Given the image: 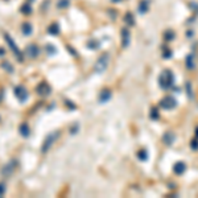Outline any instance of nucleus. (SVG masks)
Masks as SVG:
<instances>
[{
  "instance_id": "423d86ee",
  "label": "nucleus",
  "mask_w": 198,
  "mask_h": 198,
  "mask_svg": "<svg viewBox=\"0 0 198 198\" xmlns=\"http://www.w3.org/2000/svg\"><path fill=\"white\" fill-rule=\"evenodd\" d=\"M185 170H186V164L184 161H178L173 165V172L177 174V176H181L185 173Z\"/></svg>"
},
{
  "instance_id": "ddd939ff",
  "label": "nucleus",
  "mask_w": 198,
  "mask_h": 198,
  "mask_svg": "<svg viewBox=\"0 0 198 198\" xmlns=\"http://www.w3.org/2000/svg\"><path fill=\"white\" fill-rule=\"evenodd\" d=\"M13 168H15V165H12V164H8V165H5V167L3 168V174H4L5 177L11 176L12 173H13Z\"/></svg>"
},
{
  "instance_id": "39448f33",
  "label": "nucleus",
  "mask_w": 198,
  "mask_h": 198,
  "mask_svg": "<svg viewBox=\"0 0 198 198\" xmlns=\"http://www.w3.org/2000/svg\"><path fill=\"white\" fill-rule=\"evenodd\" d=\"M57 137H58V133H57V132H54V133H50V135H49V136L45 139V143H44L42 151H44V152H46V151L49 149V147L54 143V140H56Z\"/></svg>"
},
{
  "instance_id": "7ed1b4c3",
  "label": "nucleus",
  "mask_w": 198,
  "mask_h": 198,
  "mask_svg": "<svg viewBox=\"0 0 198 198\" xmlns=\"http://www.w3.org/2000/svg\"><path fill=\"white\" fill-rule=\"evenodd\" d=\"M107 66H108V54H103V56H102L97 61L94 69L97 70L98 73H103L104 70L107 69Z\"/></svg>"
},
{
  "instance_id": "f3484780",
  "label": "nucleus",
  "mask_w": 198,
  "mask_h": 198,
  "mask_svg": "<svg viewBox=\"0 0 198 198\" xmlns=\"http://www.w3.org/2000/svg\"><path fill=\"white\" fill-rule=\"evenodd\" d=\"M190 148L193 149V151H198V139H197V137H194V139L190 142Z\"/></svg>"
},
{
  "instance_id": "aec40b11",
  "label": "nucleus",
  "mask_w": 198,
  "mask_h": 198,
  "mask_svg": "<svg viewBox=\"0 0 198 198\" xmlns=\"http://www.w3.org/2000/svg\"><path fill=\"white\" fill-rule=\"evenodd\" d=\"M127 20L130 21V24H131V25L133 24V20H132V15H131V13H128V15L126 16V21H127Z\"/></svg>"
},
{
  "instance_id": "0eeeda50",
  "label": "nucleus",
  "mask_w": 198,
  "mask_h": 198,
  "mask_svg": "<svg viewBox=\"0 0 198 198\" xmlns=\"http://www.w3.org/2000/svg\"><path fill=\"white\" fill-rule=\"evenodd\" d=\"M16 95H17V98L23 102V100L27 99L28 93L25 91V88H24V87H17V88H16Z\"/></svg>"
},
{
  "instance_id": "f257e3e1",
  "label": "nucleus",
  "mask_w": 198,
  "mask_h": 198,
  "mask_svg": "<svg viewBox=\"0 0 198 198\" xmlns=\"http://www.w3.org/2000/svg\"><path fill=\"white\" fill-rule=\"evenodd\" d=\"M174 81H176V78H174L173 72L169 69H165L160 74V77H158V86L163 90H170L174 86Z\"/></svg>"
},
{
  "instance_id": "a211bd4d",
  "label": "nucleus",
  "mask_w": 198,
  "mask_h": 198,
  "mask_svg": "<svg viewBox=\"0 0 198 198\" xmlns=\"http://www.w3.org/2000/svg\"><path fill=\"white\" fill-rule=\"evenodd\" d=\"M20 132L23 133L24 136H28V133H29V128H28V126H25V124H23L21 127H20Z\"/></svg>"
},
{
  "instance_id": "412c9836",
  "label": "nucleus",
  "mask_w": 198,
  "mask_h": 198,
  "mask_svg": "<svg viewBox=\"0 0 198 198\" xmlns=\"http://www.w3.org/2000/svg\"><path fill=\"white\" fill-rule=\"evenodd\" d=\"M3 194H4V185L0 184V195H3Z\"/></svg>"
},
{
  "instance_id": "6e6552de",
  "label": "nucleus",
  "mask_w": 198,
  "mask_h": 198,
  "mask_svg": "<svg viewBox=\"0 0 198 198\" xmlns=\"http://www.w3.org/2000/svg\"><path fill=\"white\" fill-rule=\"evenodd\" d=\"M122 36H123V48H127L128 46V44H130V32L127 30V29H123L122 30Z\"/></svg>"
},
{
  "instance_id": "20e7f679",
  "label": "nucleus",
  "mask_w": 198,
  "mask_h": 198,
  "mask_svg": "<svg viewBox=\"0 0 198 198\" xmlns=\"http://www.w3.org/2000/svg\"><path fill=\"white\" fill-rule=\"evenodd\" d=\"M163 142H164L165 145H173L174 142H176V133L172 132V131L165 132L164 136H163Z\"/></svg>"
},
{
  "instance_id": "9b49d317",
  "label": "nucleus",
  "mask_w": 198,
  "mask_h": 198,
  "mask_svg": "<svg viewBox=\"0 0 198 198\" xmlns=\"http://www.w3.org/2000/svg\"><path fill=\"white\" fill-rule=\"evenodd\" d=\"M148 9H149L148 0H142V3H140V5H139V12L140 13H145Z\"/></svg>"
},
{
  "instance_id": "2eb2a0df",
  "label": "nucleus",
  "mask_w": 198,
  "mask_h": 198,
  "mask_svg": "<svg viewBox=\"0 0 198 198\" xmlns=\"http://www.w3.org/2000/svg\"><path fill=\"white\" fill-rule=\"evenodd\" d=\"M137 158L142 160V161H147L148 160V152H147L145 149H140L137 152Z\"/></svg>"
},
{
  "instance_id": "f8f14e48",
  "label": "nucleus",
  "mask_w": 198,
  "mask_h": 198,
  "mask_svg": "<svg viewBox=\"0 0 198 198\" xmlns=\"http://www.w3.org/2000/svg\"><path fill=\"white\" fill-rule=\"evenodd\" d=\"M174 37H176L174 30H172V29L165 30V33H164V40L165 41H172V40H174Z\"/></svg>"
},
{
  "instance_id": "6ab92c4d",
  "label": "nucleus",
  "mask_w": 198,
  "mask_h": 198,
  "mask_svg": "<svg viewBox=\"0 0 198 198\" xmlns=\"http://www.w3.org/2000/svg\"><path fill=\"white\" fill-rule=\"evenodd\" d=\"M186 88H188V97L193 99V93H191V85L189 82H186Z\"/></svg>"
},
{
  "instance_id": "f03ea898",
  "label": "nucleus",
  "mask_w": 198,
  "mask_h": 198,
  "mask_svg": "<svg viewBox=\"0 0 198 198\" xmlns=\"http://www.w3.org/2000/svg\"><path fill=\"white\" fill-rule=\"evenodd\" d=\"M160 107L164 110H173L177 107V100L173 97H165L160 100Z\"/></svg>"
},
{
  "instance_id": "4be33fe9",
  "label": "nucleus",
  "mask_w": 198,
  "mask_h": 198,
  "mask_svg": "<svg viewBox=\"0 0 198 198\" xmlns=\"http://www.w3.org/2000/svg\"><path fill=\"white\" fill-rule=\"evenodd\" d=\"M194 137H197V139H198V127L195 128V136H194Z\"/></svg>"
},
{
  "instance_id": "dca6fc26",
  "label": "nucleus",
  "mask_w": 198,
  "mask_h": 198,
  "mask_svg": "<svg viewBox=\"0 0 198 198\" xmlns=\"http://www.w3.org/2000/svg\"><path fill=\"white\" fill-rule=\"evenodd\" d=\"M172 56H173V52H172L170 49H168V48H164L163 49V57H164L165 60L172 58Z\"/></svg>"
},
{
  "instance_id": "9d476101",
  "label": "nucleus",
  "mask_w": 198,
  "mask_h": 198,
  "mask_svg": "<svg viewBox=\"0 0 198 198\" xmlns=\"http://www.w3.org/2000/svg\"><path fill=\"white\" fill-rule=\"evenodd\" d=\"M186 67L189 70H194L195 69V63H194V57L193 54H189L186 57Z\"/></svg>"
},
{
  "instance_id": "1a4fd4ad",
  "label": "nucleus",
  "mask_w": 198,
  "mask_h": 198,
  "mask_svg": "<svg viewBox=\"0 0 198 198\" xmlns=\"http://www.w3.org/2000/svg\"><path fill=\"white\" fill-rule=\"evenodd\" d=\"M111 98V93L108 91V90H103L100 94V97H99V102L100 103H104V102H108Z\"/></svg>"
},
{
  "instance_id": "4468645a",
  "label": "nucleus",
  "mask_w": 198,
  "mask_h": 198,
  "mask_svg": "<svg viewBox=\"0 0 198 198\" xmlns=\"http://www.w3.org/2000/svg\"><path fill=\"white\" fill-rule=\"evenodd\" d=\"M149 116H151L152 120H158V118H160V114H158V108L157 107H152L151 108Z\"/></svg>"
}]
</instances>
